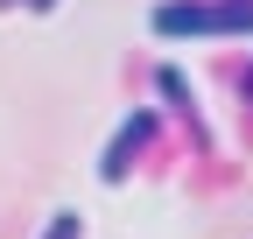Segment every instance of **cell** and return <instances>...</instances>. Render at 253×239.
<instances>
[{
	"label": "cell",
	"mask_w": 253,
	"mask_h": 239,
	"mask_svg": "<svg viewBox=\"0 0 253 239\" xmlns=\"http://www.w3.org/2000/svg\"><path fill=\"white\" fill-rule=\"evenodd\" d=\"M155 84H162V99H169V106H183V113L197 106V92H190V78H183L176 64H162V78H155Z\"/></svg>",
	"instance_id": "cell-3"
},
{
	"label": "cell",
	"mask_w": 253,
	"mask_h": 239,
	"mask_svg": "<svg viewBox=\"0 0 253 239\" xmlns=\"http://www.w3.org/2000/svg\"><path fill=\"white\" fill-rule=\"evenodd\" d=\"M155 141V113H134V120H120V134L106 141V155H99V183H126V169H134V155Z\"/></svg>",
	"instance_id": "cell-2"
},
{
	"label": "cell",
	"mask_w": 253,
	"mask_h": 239,
	"mask_svg": "<svg viewBox=\"0 0 253 239\" xmlns=\"http://www.w3.org/2000/svg\"><path fill=\"white\" fill-rule=\"evenodd\" d=\"M155 36H246L253 0H162L148 14Z\"/></svg>",
	"instance_id": "cell-1"
},
{
	"label": "cell",
	"mask_w": 253,
	"mask_h": 239,
	"mask_svg": "<svg viewBox=\"0 0 253 239\" xmlns=\"http://www.w3.org/2000/svg\"><path fill=\"white\" fill-rule=\"evenodd\" d=\"M36 239H84V218H78V211H56V218H49Z\"/></svg>",
	"instance_id": "cell-4"
}]
</instances>
